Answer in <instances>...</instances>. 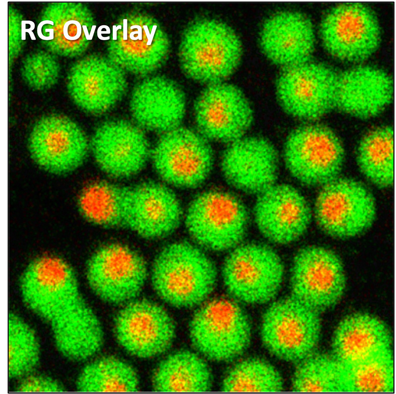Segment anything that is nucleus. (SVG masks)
Instances as JSON below:
<instances>
[{
  "instance_id": "f257e3e1",
  "label": "nucleus",
  "mask_w": 396,
  "mask_h": 394,
  "mask_svg": "<svg viewBox=\"0 0 396 394\" xmlns=\"http://www.w3.org/2000/svg\"><path fill=\"white\" fill-rule=\"evenodd\" d=\"M26 305L50 326L56 346L65 357L82 360L96 354L103 340L102 327L80 292L75 273L59 257L33 259L20 280Z\"/></svg>"
},
{
  "instance_id": "f03ea898",
  "label": "nucleus",
  "mask_w": 396,
  "mask_h": 394,
  "mask_svg": "<svg viewBox=\"0 0 396 394\" xmlns=\"http://www.w3.org/2000/svg\"><path fill=\"white\" fill-rule=\"evenodd\" d=\"M153 288L168 304L188 308L202 302L212 292L215 267L197 245L178 242L157 255L150 271Z\"/></svg>"
},
{
  "instance_id": "7ed1b4c3",
  "label": "nucleus",
  "mask_w": 396,
  "mask_h": 394,
  "mask_svg": "<svg viewBox=\"0 0 396 394\" xmlns=\"http://www.w3.org/2000/svg\"><path fill=\"white\" fill-rule=\"evenodd\" d=\"M242 54L240 39L231 28L218 20L201 18L183 31L178 59L185 75L209 85L223 82L231 75Z\"/></svg>"
},
{
  "instance_id": "20e7f679",
  "label": "nucleus",
  "mask_w": 396,
  "mask_h": 394,
  "mask_svg": "<svg viewBox=\"0 0 396 394\" xmlns=\"http://www.w3.org/2000/svg\"><path fill=\"white\" fill-rule=\"evenodd\" d=\"M107 57L125 72L150 74L166 61L170 42L158 21L147 13L131 11L112 25L107 42Z\"/></svg>"
},
{
  "instance_id": "39448f33",
  "label": "nucleus",
  "mask_w": 396,
  "mask_h": 394,
  "mask_svg": "<svg viewBox=\"0 0 396 394\" xmlns=\"http://www.w3.org/2000/svg\"><path fill=\"white\" fill-rule=\"evenodd\" d=\"M186 228L201 248L221 251L240 245L246 231L248 216L236 197L220 191L198 196L185 214Z\"/></svg>"
},
{
  "instance_id": "423d86ee",
  "label": "nucleus",
  "mask_w": 396,
  "mask_h": 394,
  "mask_svg": "<svg viewBox=\"0 0 396 394\" xmlns=\"http://www.w3.org/2000/svg\"><path fill=\"white\" fill-rule=\"evenodd\" d=\"M319 312L293 296L274 302L265 312L261 337L276 357L300 362L312 354L321 332Z\"/></svg>"
},
{
  "instance_id": "0eeeda50",
  "label": "nucleus",
  "mask_w": 396,
  "mask_h": 394,
  "mask_svg": "<svg viewBox=\"0 0 396 394\" xmlns=\"http://www.w3.org/2000/svg\"><path fill=\"white\" fill-rule=\"evenodd\" d=\"M189 332L196 349L216 361L239 356L250 338V327L244 312L235 302L225 298L203 305L193 316Z\"/></svg>"
},
{
  "instance_id": "6e6552de",
  "label": "nucleus",
  "mask_w": 396,
  "mask_h": 394,
  "mask_svg": "<svg viewBox=\"0 0 396 394\" xmlns=\"http://www.w3.org/2000/svg\"><path fill=\"white\" fill-rule=\"evenodd\" d=\"M343 146L329 128L320 124L299 127L289 135L284 159L291 174L303 184L322 187L338 177L344 160Z\"/></svg>"
},
{
  "instance_id": "1a4fd4ad",
  "label": "nucleus",
  "mask_w": 396,
  "mask_h": 394,
  "mask_svg": "<svg viewBox=\"0 0 396 394\" xmlns=\"http://www.w3.org/2000/svg\"><path fill=\"white\" fill-rule=\"evenodd\" d=\"M208 141L197 130L182 126L160 135L150 159L164 183L192 189L203 183L213 163Z\"/></svg>"
},
{
  "instance_id": "9d476101",
  "label": "nucleus",
  "mask_w": 396,
  "mask_h": 394,
  "mask_svg": "<svg viewBox=\"0 0 396 394\" xmlns=\"http://www.w3.org/2000/svg\"><path fill=\"white\" fill-rule=\"evenodd\" d=\"M284 267L278 255L270 247L258 244L238 245L223 265L222 276L229 293L236 299L261 304L278 292Z\"/></svg>"
},
{
  "instance_id": "9b49d317",
  "label": "nucleus",
  "mask_w": 396,
  "mask_h": 394,
  "mask_svg": "<svg viewBox=\"0 0 396 394\" xmlns=\"http://www.w3.org/2000/svg\"><path fill=\"white\" fill-rule=\"evenodd\" d=\"M314 215L326 234L347 239L361 234L372 226L376 207L372 195L363 185L338 177L322 186L315 201Z\"/></svg>"
},
{
  "instance_id": "f8f14e48",
  "label": "nucleus",
  "mask_w": 396,
  "mask_h": 394,
  "mask_svg": "<svg viewBox=\"0 0 396 394\" xmlns=\"http://www.w3.org/2000/svg\"><path fill=\"white\" fill-rule=\"evenodd\" d=\"M338 74L309 61L284 68L276 84L283 108L301 119H318L335 108Z\"/></svg>"
},
{
  "instance_id": "ddd939ff",
  "label": "nucleus",
  "mask_w": 396,
  "mask_h": 394,
  "mask_svg": "<svg viewBox=\"0 0 396 394\" xmlns=\"http://www.w3.org/2000/svg\"><path fill=\"white\" fill-rule=\"evenodd\" d=\"M292 296L318 312L333 307L346 286L344 267L333 251L311 246L295 256L291 271Z\"/></svg>"
},
{
  "instance_id": "4468645a",
  "label": "nucleus",
  "mask_w": 396,
  "mask_h": 394,
  "mask_svg": "<svg viewBox=\"0 0 396 394\" xmlns=\"http://www.w3.org/2000/svg\"><path fill=\"white\" fill-rule=\"evenodd\" d=\"M320 35L326 49L336 58L356 62L377 49L381 31L375 15L367 6L347 2L330 10L323 19Z\"/></svg>"
},
{
  "instance_id": "2eb2a0df",
  "label": "nucleus",
  "mask_w": 396,
  "mask_h": 394,
  "mask_svg": "<svg viewBox=\"0 0 396 394\" xmlns=\"http://www.w3.org/2000/svg\"><path fill=\"white\" fill-rule=\"evenodd\" d=\"M143 257L124 245L111 243L97 250L89 259L86 277L102 300L117 304L130 301L141 291L148 276Z\"/></svg>"
},
{
  "instance_id": "dca6fc26",
  "label": "nucleus",
  "mask_w": 396,
  "mask_h": 394,
  "mask_svg": "<svg viewBox=\"0 0 396 394\" xmlns=\"http://www.w3.org/2000/svg\"><path fill=\"white\" fill-rule=\"evenodd\" d=\"M128 87L125 72L108 57L92 54L75 61L66 78L75 104L95 115L104 113L123 98Z\"/></svg>"
},
{
  "instance_id": "f3484780",
  "label": "nucleus",
  "mask_w": 396,
  "mask_h": 394,
  "mask_svg": "<svg viewBox=\"0 0 396 394\" xmlns=\"http://www.w3.org/2000/svg\"><path fill=\"white\" fill-rule=\"evenodd\" d=\"M28 148L34 161L54 174L69 172L84 161L90 148L82 130L72 120L52 114L41 118L33 126Z\"/></svg>"
},
{
  "instance_id": "a211bd4d",
  "label": "nucleus",
  "mask_w": 396,
  "mask_h": 394,
  "mask_svg": "<svg viewBox=\"0 0 396 394\" xmlns=\"http://www.w3.org/2000/svg\"><path fill=\"white\" fill-rule=\"evenodd\" d=\"M144 131L133 121H107L95 131L90 148L99 168L107 175L127 178L138 173L150 159Z\"/></svg>"
},
{
  "instance_id": "6ab92c4d",
  "label": "nucleus",
  "mask_w": 396,
  "mask_h": 394,
  "mask_svg": "<svg viewBox=\"0 0 396 394\" xmlns=\"http://www.w3.org/2000/svg\"><path fill=\"white\" fill-rule=\"evenodd\" d=\"M194 117L197 131L206 139L231 143L243 137L252 112L242 92L223 82L208 85L200 93Z\"/></svg>"
},
{
  "instance_id": "aec40b11",
  "label": "nucleus",
  "mask_w": 396,
  "mask_h": 394,
  "mask_svg": "<svg viewBox=\"0 0 396 394\" xmlns=\"http://www.w3.org/2000/svg\"><path fill=\"white\" fill-rule=\"evenodd\" d=\"M130 301L114 322L117 340L135 356L149 358L165 351L175 336L174 323L158 304L145 299Z\"/></svg>"
},
{
  "instance_id": "412c9836",
  "label": "nucleus",
  "mask_w": 396,
  "mask_h": 394,
  "mask_svg": "<svg viewBox=\"0 0 396 394\" xmlns=\"http://www.w3.org/2000/svg\"><path fill=\"white\" fill-rule=\"evenodd\" d=\"M96 27L93 13L85 3L55 1L48 2L41 9L37 33L47 51L73 58L86 51Z\"/></svg>"
},
{
  "instance_id": "4be33fe9",
  "label": "nucleus",
  "mask_w": 396,
  "mask_h": 394,
  "mask_svg": "<svg viewBox=\"0 0 396 394\" xmlns=\"http://www.w3.org/2000/svg\"><path fill=\"white\" fill-rule=\"evenodd\" d=\"M183 217L179 201L166 184L147 182L127 188L125 227L147 239L171 234Z\"/></svg>"
},
{
  "instance_id": "5701e85b",
  "label": "nucleus",
  "mask_w": 396,
  "mask_h": 394,
  "mask_svg": "<svg viewBox=\"0 0 396 394\" xmlns=\"http://www.w3.org/2000/svg\"><path fill=\"white\" fill-rule=\"evenodd\" d=\"M256 225L270 241L285 245L298 239L310 223L311 209L301 194L288 185H273L259 194L254 207Z\"/></svg>"
},
{
  "instance_id": "b1692460",
  "label": "nucleus",
  "mask_w": 396,
  "mask_h": 394,
  "mask_svg": "<svg viewBox=\"0 0 396 394\" xmlns=\"http://www.w3.org/2000/svg\"><path fill=\"white\" fill-rule=\"evenodd\" d=\"M186 107L181 88L162 75L149 76L140 82L129 101L132 121L144 131L160 135L181 126Z\"/></svg>"
},
{
  "instance_id": "393cba45",
  "label": "nucleus",
  "mask_w": 396,
  "mask_h": 394,
  "mask_svg": "<svg viewBox=\"0 0 396 394\" xmlns=\"http://www.w3.org/2000/svg\"><path fill=\"white\" fill-rule=\"evenodd\" d=\"M277 158L274 148L265 139L242 137L230 143L225 151L222 169L233 187L260 194L275 184Z\"/></svg>"
},
{
  "instance_id": "a878e982",
  "label": "nucleus",
  "mask_w": 396,
  "mask_h": 394,
  "mask_svg": "<svg viewBox=\"0 0 396 394\" xmlns=\"http://www.w3.org/2000/svg\"><path fill=\"white\" fill-rule=\"evenodd\" d=\"M394 85L384 71L368 66L338 74L335 108L362 119L383 111L392 102Z\"/></svg>"
},
{
  "instance_id": "bb28decb",
  "label": "nucleus",
  "mask_w": 396,
  "mask_h": 394,
  "mask_svg": "<svg viewBox=\"0 0 396 394\" xmlns=\"http://www.w3.org/2000/svg\"><path fill=\"white\" fill-rule=\"evenodd\" d=\"M314 43L311 22L303 14L294 11L272 15L264 22L260 34L265 55L284 68L308 61Z\"/></svg>"
},
{
  "instance_id": "cd10ccee",
  "label": "nucleus",
  "mask_w": 396,
  "mask_h": 394,
  "mask_svg": "<svg viewBox=\"0 0 396 394\" xmlns=\"http://www.w3.org/2000/svg\"><path fill=\"white\" fill-rule=\"evenodd\" d=\"M391 344L390 333L382 321L369 314L354 313L337 326L333 355L342 364L350 363L391 349Z\"/></svg>"
},
{
  "instance_id": "c85d7f7f",
  "label": "nucleus",
  "mask_w": 396,
  "mask_h": 394,
  "mask_svg": "<svg viewBox=\"0 0 396 394\" xmlns=\"http://www.w3.org/2000/svg\"><path fill=\"white\" fill-rule=\"evenodd\" d=\"M211 383L205 362L188 350L169 355L159 364L152 378L153 390L160 392H206Z\"/></svg>"
},
{
  "instance_id": "c756f323",
  "label": "nucleus",
  "mask_w": 396,
  "mask_h": 394,
  "mask_svg": "<svg viewBox=\"0 0 396 394\" xmlns=\"http://www.w3.org/2000/svg\"><path fill=\"white\" fill-rule=\"evenodd\" d=\"M127 189L107 182L92 183L79 195V211L88 221L99 226L125 227Z\"/></svg>"
},
{
  "instance_id": "7c9ffc66",
  "label": "nucleus",
  "mask_w": 396,
  "mask_h": 394,
  "mask_svg": "<svg viewBox=\"0 0 396 394\" xmlns=\"http://www.w3.org/2000/svg\"><path fill=\"white\" fill-rule=\"evenodd\" d=\"M392 127L383 126L367 133L357 150L362 173L375 186L387 188L394 179V135Z\"/></svg>"
},
{
  "instance_id": "2f4dec72",
  "label": "nucleus",
  "mask_w": 396,
  "mask_h": 394,
  "mask_svg": "<svg viewBox=\"0 0 396 394\" xmlns=\"http://www.w3.org/2000/svg\"><path fill=\"white\" fill-rule=\"evenodd\" d=\"M341 365L342 392H394V362L392 348Z\"/></svg>"
},
{
  "instance_id": "473e14b6",
  "label": "nucleus",
  "mask_w": 396,
  "mask_h": 394,
  "mask_svg": "<svg viewBox=\"0 0 396 394\" xmlns=\"http://www.w3.org/2000/svg\"><path fill=\"white\" fill-rule=\"evenodd\" d=\"M76 387L83 392H130L138 390L139 382L131 366L108 356L87 365L77 380Z\"/></svg>"
},
{
  "instance_id": "72a5a7b5",
  "label": "nucleus",
  "mask_w": 396,
  "mask_h": 394,
  "mask_svg": "<svg viewBox=\"0 0 396 394\" xmlns=\"http://www.w3.org/2000/svg\"><path fill=\"white\" fill-rule=\"evenodd\" d=\"M299 362L293 378V391L342 392V365L333 355L313 353Z\"/></svg>"
},
{
  "instance_id": "f704fd0d",
  "label": "nucleus",
  "mask_w": 396,
  "mask_h": 394,
  "mask_svg": "<svg viewBox=\"0 0 396 394\" xmlns=\"http://www.w3.org/2000/svg\"><path fill=\"white\" fill-rule=\"evenodd\" d=\"M221 388L226 392H276L283 390V382L278 371L270 363L250 358L231 369Z\"/></svg>"
},
{
  "instance_id": "c9c22d12",
  "label": "nucleus",
  "mask_w": 396,
  "mask_h": 394,
  "mask_svg": "<svg viewBox=\"0 0 396 394\" xmlns=\"http://www.w3.org/2000/svg\"><path fill=\"white\" fill-rule=\"evenodd\" d=\"M40 345L34 331L22 318L8 317V374L12 378L28 375L40 359Z\"/></svg>"
},
{
  "instance_id": "e433bc0d",
  "label": "nucleus",
  "mask_w": 396,
  "mask_h": 394,
  "mask_svg": "<svg viewBox=\"0 0 396 394\" xmlns=\"http://www.w3.org/2000/svg\"><path fill=\"white\" fill-rule=\"evenodd\" d=\"M60 65L54 54L43 50L32 52L23 58L20 72L22 79L36 91L47 90L58 82Z\"/></svg>"
},
{
  "instance_id": "4c0bfd02",
  "label": "nucleus",
  "mask_w": 396,
  "mask_h": 394,
  "mask_svg": "<svg viewBox=\"0 0 396 394\" xmlns=\"http://www.w3.org/2000/svg\"><path fill=\"white\" fill-rule=\"evenodd\" d=\"M8 61L9 69L12 66L15 60L18 57L26 40V34L28 33L33 39L35 38L33 30L35 23L23 19V15L13 5L8 7Z\"/></svg>"
},
{
  "instance_id": "58836bf2",
  "label": "nucleus",
  "mask_w": 396,
  "mask_h": 394,
  "mask_svg": "<svg viewBox=\"0 0 396 394\" xmlns=\"http://www.w3.org/2000/svg\"><path fill=\"white\" fill-rule=\"evenodd\" d=\"M65 390L58 382L45 376H30L18 384L16 391L21 393H54Z\"/></svg>"
}]
</instances>
